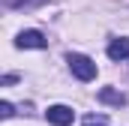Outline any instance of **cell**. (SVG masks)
Returning <instances> with one entry per match:
<instances>
[{
    "mask_svg": "<svg viewBox=\"0 0 129 126\" xmlns=\"http://www.w3.org/2000/svg\"><path fill=\"white\" fill-rule=\"evenodd\" d=\"M66 63H69V69H72V75L78 81H93L96 78V63L90 60L87 54H69Z\"/></svg>",
    "mask_w": 129,
    "mask_h": 126,
    "instance_id": "6da1fadb",
    "label": "cell"
},
{
    "mask_svg": "<svg viewBox=\"0 0 129 126\" xmlns=\"http://www.w3.org/2000/svg\"><path fill=\"white\" fill-rule=\"evenodd\" d=\"M15 111H12V102H0V117L6 120V117H12Z\"/></svg>",
    "mask_w": 129,
    "mask_h": 126,
    "instance_id": "52a82bcc",
    "label": "cell"
},
{
    "mask_svg": "<svg viewBox=\"0 0 129 126\" xmlns=\"http://www.w3.org/2000/svg\"><path fill=\"white\" fill-rule=\"evenodd\" d=\"M108 57L111 60H126L129 57V39H123V36L120 39H111L108 42Z\"/></svg>",
    "mask_w": 129,
    "mask_h": 126,
    "instance_id": "277c9868",
    "label": "cell"
},
{
    "mask_svg": "<svg viewBox=\"0 0 129 126\" xmlns=\"http://www.w3.org/2000/svg\"><path fill=\"white\" fill-rule=\"evenodd\" d=\"M84 126H108V117H102V114H90V117H84Z\"/></svg>",
    "mask_w": 129,
    "mask_h": 126,
    "instance_id": "8992f818",
    "label": "cell"
},
{
    "mask_svg": "<svg viewBox=\"0 0 129 126\" xmlns=\"http://www.w3.org/2000/svg\"><path fill=\"white\" fill-rule=\"evenodd\" d=\"M99 102H108V105H126V96L123 93H117V90H111V87H102L99 90Z\"/></svg>",
    "mask_w": 129,
    "mask_h": 126,
    "instance_id": "5b68a950",
    "label": "cell"
},
{
    "mask_svg": "<svg viewBox=\"0 0 129 126\" xmlns=\"http://www.w3.org/2000/svg\"><path fill=\"white\" fill-rule=\"evenodd\" d=\"M45 117H48V123H54V126H69L75 120V111H72L69 105H51V108L45 111Z\"/></svg>",
    "mask_w": 129,
    "mask_h": 126,
    "instance_id": "7a4b0ae2",
    "label": "cell"
},
{
    "mask_svg": "<svg viewBox=\"0 0 129 126\" xmlns=\"http://www.w3.org/2000/svg\"><path fill=\"white\" fill-rule=\"evenodd\" d=\"M15 45H18V48H45L48 39H45L39 30H21L18 39H15Z\"/></svg>",
    "mask_w": 129,
    "mask_h": 126,
    "instance_id": "3957f363",
    "label": "cell"
}]
</instances>
